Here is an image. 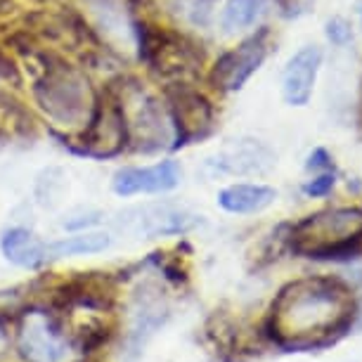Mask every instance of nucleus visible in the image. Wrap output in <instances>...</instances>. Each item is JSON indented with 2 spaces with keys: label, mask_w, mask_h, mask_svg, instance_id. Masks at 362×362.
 <instances>
[{
  "label": "nucleus",
  "mask_w": 362,
  "mask_h": 362,
  "mask_svg": "<svg viewBox=\"0 0 362 362\" xmlns=\"http://www.w3.org/2000/svg\"><path fill=\"white\" fill-rule=\"evenodd\" d=\"M358 296L341 277H300L284 284L270 305L265 337L284 353L337 346L355 329Z\"/></svg>",
  "instance_id": "1"
},
{
  "label": "nucleus",
  "mask_w": 362,
  "mask_h": 362,
  "mask_svg": "<svg viewBox=\"0 0 362 362\" xmlns=\"http://www.w3.org/2000/svg\"><path fill=\"white\" fill-rule=\"evenodd\" d=\"M33 66V100L43 116L66 138L78 135L90 124L98 105V93L83 69L66 62L62 54L52 50L29 47L22 50Z\"/></svg>",
  "instance_id": "2"
},
{
  "label": "nucleus",
  "mask_w": 362,
  "mask_h": 362,
  "mask_svg": "<svg viewBox=\"0 0 362 362\" xmlns=\"http://www.w3.org/2000/svg\"><path fill=\"white\" fill-rule=\"evenodd\" d=\"M289 247L310 261H351L362 254V209H325L289 225Z\"/></svg>",
  "instance_id": "3"
},
{
  "label": "nucleus",
  "mask_w": 362,
  "mask_h": 362,
  "mask_svg": "<svg viewBox=\"0 0 362 362\" xmlns=\"http://www.w3.org/2000/svg\"><path fill=\"white\" fill-rule=\"evenodd\" d=\"M119 98L121 114L126 121L128 149L133 152H159L173 142V126L168 119V109L154 98L138 81H121L112 86Z\"/></svg>",
  "instance_id": "4"
},
{
  "label": "nucleus",
  "mask_w": 362,
  "mask_h": 362,
  "mask_svg": "<svg viewBox=\"0 0 362 362\" xmlns=\"http://www.w3.org/2000/svg\"><path fill=\"white\" fill-rule=\"evenodd\" d=\"M17 351L24 362H76L74 358L81 353L62 310L52 305H31L19 313Z\"/></svg>",
  "instance_id": "5"
},
{
  "label": "nucleus",
  "mask_w": 362,
  "mask_h": 362,
  "mask_svg": "<svg viewBox=\"0 0 362 362\" xmlns=\"http://www.w3.org/2000/svg\"><path fill=\"white\" fill-rule=\"evenodd\" d=\"M133 33L138 38V52L152 74L170 83H189L202 69V54L192 40L180 33L152 26L145 19L133 22Z\"/></svg>",
  "instance_id": "6"
},
{
  "label": "nucleus",
  "mask_w": 362,
  "mask_h": 362,
  "mask_svg": "<svg viewBox=\"0 0 362 362\" xmlns=\"http://www.w3.org/2000/svg\"><path fill=\"white\" fill-rule=\"evenodd\" d=\"M64 142L76 154L90 156V159H112L128 149L126 121L112 86L105 88V93H98V105L90 116V124Z\"/></svg>",
  "instance_id": "7"
},
{
  "label": "nucleus",
  "mask_w": 362,
  "mask_h": 362,
  "mask_svg": "<svg viewBox=\"0 0 362 362\" xmlns=\"http://www.w3.org/2000/svg\"><path fill=\"white\" fill-rule=\"evenodd\" d=\"M166 109L173 126V149L187 147L214 133V105L206 95L194 90L189 83L166 86Z\"/></svg>",
  "instance_id": "8"
},
{
  "label": "nucleus",
  "mask_w": 362,
  "mask_h": 362,
  "mask_svg": "<svg viewBox=\"0 0 362 362\" xmlns=\"http://www.w3.org/2000/svg\"><path fill=\"white\" fill-rule=\"evenodd\" d=\"M270 52V31L261 29L247 40H242L237 47H232L223 54L211 69V86L221 93H235L239 90L254 74L261 69Z\"/></svg>",
  "instance_id": "9"
},
{
  "label": "nucleus",
  "mask_w": 362,
  "mask_h": 362,
  "mask_svg": "<svg viewBox=\"0 0 362 362\" xmlns=\"http://www.w3.org/2000/svg\"><path fill=\"white\" fill-rule=\"evenodd\" d=\"M197 225V216L177 209L173 204H145V206L128 209L119 216L116 228L131 237L156 239L166 235H182Z\"/></svg>",
  "instance_id": "10"
},
{
  "label": "nucleus",
  "mask_w": 362,
  "mask_h": 362,
  "mask_svg": "<svg viewBox=\"0 0 362 362\" xmlns=\"http://www.w3.org/2000/svg\"><path fill=\"white\" fill-rule=\"evenodd\" d=\"M182 168L177 161L166 159L154 166H126L114 173L112 187L119 197L135 194H163L180 185Z\"/></svg>",
  "instance_id": "11"
},
{
  "label": "nucleus",
  "mask_w": 362,
  "mask_h": 362,
  "mask_svg": "<svg viewBox=\"0 0 362 362\" xmlns=\"http://www.w3.org/2000/svg\"><path fill=\"white\" fill-rule=\"evenodd\" d=\"M275 163V154L261 140H232L221 154L206 161L216 173L228 175H263Z\"/></svg>",
  "instance_id": "12"
},
{
  "label": "nucleus",
  "mask_w": 362,
  "mask_h": 362,
  "mask_svg": "<svg viewBox=\"0 0 362 362\" xmlns=\"http://www.w3.org/2000/svg\"><path fill=\"white\" fill-rule=\"evenodd\" d=\"M322 64V50L317 45H305L289 59L282 76V95L284 102L291 107L308 105L313 98V88Z\"/></svg>",
  "instance_id": "13"
},
{
  "label": "nucleus",
  "mask_w": 362,
  "mask_h": 362,
  "mask_svg": "<svg viewBox=\"0 0 362 362\" xmlns=\"http://www.w3.org/2000/svg\"><path fill=\"white\" fill-rule=\"evenodd\" d=\"M0 251L12 265L38 270L47 263V244L26 228H8L0 237Z\"/></svg>",
  "instance_id": "14"
},
{
  "label": "nucleus",
  "mask_w": 362,
  "mask_h": 362,
  "mask_svg": "<svg viewBox=\"0 0 362 362\" xmlns=\"http://www.w3.org/2000/svg\"><path fill=\"white\" fill-rule=\"evenodd\" d=\"M277 199V189L261 182H235V185L221 189L218 194V206L228 214H258L268 209Z\"/></svg>",
  "instance_id": "15"
},
{
  "label": "nucleus",
  "mask_w": 362,
  "mask_h": 362,
  "mask_svg": "<svg viewBox=\"0 0 362 362\" xmlns=\"http://www.w3.org/2000/svg\"><path fill=\"white\" fill-rule=\"evenodd\" d=\"M33 138H36V124L29 109L12 95L0 93V149Z\"/></svg>",
  "instance_id": "16"
},
{
  "label": "nucleus",
  "mask_w": 362,
  "mask_h": 362,
  "mask_svg": "<svg viewBox=\"0 0 362 362\" xmlns=\"http://www.w3.org/2000/svg\"><path fill=\"white\" fill-rule=\"evenodd\" d=\"M109 244H112V237L107 232H78V235L62 237L57 242L47 244V261L102 254V251L109 249Z\"/></svg>",
  "instance_id": "17"
},
{
  "label": "nucleus",
  "mask_w": 362,
  "mask_h": 362,
  "mask_svg": "<svg viewBox=\"0 0 362 362\" xmlns=\"http://www.w3.org/2000/svg\"><path fill=\"white\" fill-rule=\"evenodd\" d=\"M166 317H168V308H166V303H163V298L142 293L138 308H135V315H133V332H131V341L135 344V348H140L145 344V339L152 337V334L166 322Z\"/></svg>",
  "instance_id": "18"
},
{
  "label": "nucleus",
  "mask_w": 362,
  "mask_h": 362,
  "mask_svg": "<svg viewBox=\"0 0 362 362\" xmlns=\"http://www.w3.org/2000/svg\"><path fill=\"white\" fill-rule=\"evenodd\" d=\"M263 15V0H228L221 22L225 31H244Z\"/></svg>",
  "instance_id": "19"
},
{
  "label": "nucleus",
  "mask_w": 362,
  "mask_h": 362,
  "mask_svg": "<svg viewBox=\"0 0 362 362\" xmlns=\"http://www.w3.org/2000/svg\"><path fill=\"white\" fill-rule=\"evenodd\" d=\"M337 185V177H334V170H325L317 177H313L303 185V194L305 197H327Z\"/></svg>",
  "instance_id": "20"
},
{
  "label": "nucleus",
  "mask_w": 362,
  "mask_h": 362,
  "mask_svg": "<svg viewBox=\"0 0 362 362\" xmlns=\"http://www.w3.org/2000/svg\"><path fill=\"white\" fill-rule=\"evenodd\" d=\"M327 38H329L334 45H346L348 40L353 38L351 24H348L344 17H334V19H329V22H327Z\"/></svg>",
  "instance_id": "21"
},
{
  "label": "nucleus",
  "mask_w": 362,
  "mask_h": 362,
  "mask_svg": "<svg viewBox=\"0 0 362 362\" xmlns=\"http://www.w3.org/2000/svg\"><path fill=\"white\" fill-rule=\"evenodd\" d=\"M185 12L187 17L192 19L194 24H206L211 17V0H187L185 3Z\"/></svg>",
  "instance_id": "22"
},
{
  "label": "nucleus",
  "mask_w": 362,
  "mask_h": 362,
  "mask_svg": "<svg viewBox=\"0 0 362 362\" xmlns=\"http://www.w3.org/2000/svg\"><path fill=\"white\" fill-rule=\"evenodd\" d=\"M305 168H308V170H334L329 152L322 149V147L313 149V154L308 156V161H305Z\"/></svg>",
  "instance_id": "23"
},
{
  "label": "nucleus",
  "mask_w": 362,
  "mask_h": 362,
  "mask_svg": "<svg viewBox=\"0 0 362 362\" xmlns=\"http://www.w3.org/2000/svg\"><path fill=\"white\" fill-rule=\"evenodd\" d=\"M313 0H279V5L284 8L286 15H300V12H305L310 8Z\"/></svg>",
  "instance_id": "24"
},
{
  "label": "nucleus",
  "mask_w": 362,
  "mask_h": 362,
  "mask_svg": "<svg viewBox=\"0 0 362 362\" xmlns=\"http://www.w3.org/2000/svg\"><path fill=\"white\" fill-rule=\"evenodd\" d=\"M8 341H10V337H8V332H5V322L0 320V353L8 348Z\"/></svg>",
  "instance_id": "25"
},
{
  "label": "nucleus",
  "mask_w": 362,
  "mask_h": 362,
  "mask_svg": "<svg viewBox=\"0 0 362 362\" xmlns=\"http://www.w3.org/2000/svg\"><path fill=\"white\" fill-rule=\"evenodd\" d=\"M355 329H362V298H358V320H355Z\"/></svg>",
  "instance_id": "26"
},
{
  "label": "nucleus",
  "mask_w": 362,
  "mask_h": 362,
  "mask_svg": "<svg viewBox=\"0 0 362 362\" xmlns=\"http://www.w3.org/2000/svg\"><path fill=\"white\" fill-rule=\"evenodd\" d=\"M358 12H360V19H362V0L358 3Z\"/></svg>",
  "instance_id": "27"
},
{
  "label": "nucleus",
  "mask_w": 362,
  "mask_h": 362,
  "mask_svg": "<svg viewBox=\"0 0 362 362\" xmlns=\"http://www.w3.org/2000/svg\"><path fill=\"white\" fill-rule=\"evenodd\" d=\"M119 3H131V0H119Z\"/></svg>",
  "instance_id": "28"
}]
</instances>
